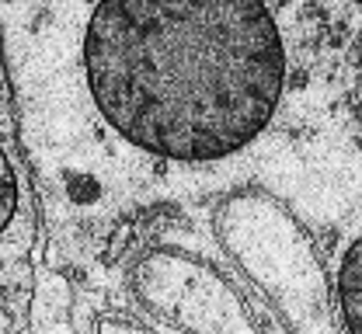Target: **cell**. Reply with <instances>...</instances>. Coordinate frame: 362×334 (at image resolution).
I'll list each match as a JSON object with an SVG mask.
<instances>
[{
	"label": "cell",
	"instance_id": "7a4b0ae2",
	"mask_svg": "<svg viewBox=\"0 0 362 334\" xmlns=\"http://www.w3.org/2000/svg\"><path fill=\"white\" fill-rule=\"evenodd\" d=\"M338 296H341V314L349 334H362V247L359 240L349 247L345 261H341V275H338Z\"/></svg>",
	"mask_w": 362,
	"mask_h": 334
},
{
	"label": "cell",
	"instance_id": "3957f363",
	"mask_svg": "<svg viewBox=\"0 0 362 334\" xmlns=\"http://www.w3.org/2000/svg\"><path fill=\"white\" fill-rule=\"evenodd\" d=\"M14 209H18V174H14V164L7 160V153L0 150V234L14 220Z\"/></svg>",
	"mask_w": 362,
	"mask_h": 334
},
{
	"label": "cell",
	"instance_id": "6da1fadb",
	"mask_svg": "<svg viewBox=\"0 0 362 334\" xmlns=\"http://www.w3.org/2000/svg\"><path fill=\"white\" fill-rule=\"evenodd\" d=\"M84 70L122 140L202 164L265 133L286 88V46L265 0H98Z\"/></svg>",
	"mask_w": 362,
	"mask_h": 334
}]
</instances>
